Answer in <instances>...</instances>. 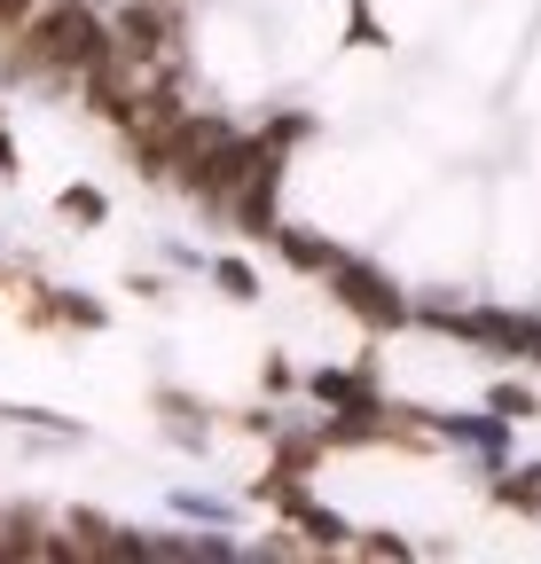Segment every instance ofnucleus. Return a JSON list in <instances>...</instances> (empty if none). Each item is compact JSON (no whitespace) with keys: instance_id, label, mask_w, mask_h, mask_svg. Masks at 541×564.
Wrapping results in <instances>:
<instances>
[{"instance_id":"obj_1","label":"nucleus","mask_w":541,"mask_h":564,"mask_svg":"<svg viewBox=\"0 0 541 564\" xmlns=\"http://www.w3.org/2000/svg\"><path fill=\"white\" fill-rule=\"evenodd\" d=\"M110 55H118V32L95 9H79V0H55V9L40 24H24V40L9 47L17 70H55V79H95Z\"/></svg>"},{"instance_id":"obj_2","label":"nucleus","mask_w":541,"mask_h":564,"mask_svg":"<svg viewBox=\"0 0 541 564\" xmlns=\"http://www.w3.org/2000/svg\"><path fill=\"white\" fill-rule=\"evenodd\" d=\"M329 291H337V306H354L369 329H400V322H409V299H400L385 274L354 267V259H337V267H329Z\"/></svg>"},{"instance_id":"obj_3","label":"nucleus","mask_w":541,"mask_h":564,"mask_svg":"<svg viewBox=\"0 0 541 564\" xmlns=\"http://www.w3.org/2000/svg\"><path fill=\"white\" fill-rule=\"evenodd\" d=\"M118 47H126L133 63H142V55H158V47H165V17L150 9V0H133V9L118 17Z\"/></svg>"},{"instance_id":"obj_4","label":"nucleus","mask_w":541,"mask_h":564,"mask_svg":"<svg viewBox=\"0 0 541 564\" xmlns=\"http://www.w3.org/2000/svg\"><path fill=\"white\" fill-rule=\"evenodd\" d=\"M314 400H329V408H385V400L369 392V377H337V369L314 377Z\"/></svg>"},{"instance_id":"obj_5","label":"nucleus","mask_w":541,"mask_h":564,"mask_svg":"<svg viewBox=\"0 0 541 564\" xmlns=\"http://www.w3.org/2000/svg\"><path fill=\"white\" fill-rule=\"evenodd\" d=\"M55 212H63L72 228H102V220H110V196H102V188H63Z\"/></svg>"},{"instance_id":"obj_6","label":"nucleus","mask_w":541,"mask_h":564,"mask_svg":"<svg viewBox=\"0 0 541 564\" xmlns=\"http://www.w3.org/2000/svg\"><path fill=\"white\" fill-rule=\"evenodd\" d=\"M291 518L306 525V541H314V549H346V518H329V510H314V502H299Z\"/></svg>"},{"instance_id":"obj_7","label":"nucleus","mask_w":541,"mask_h":564,"mask_svg":"<svg viewBox=\"0 0 541 564\" xmlns=\"http://www.w3.org/2000/svg\"><path fill=\"white\" fill-rule=\"evenodd\" d=\"M275 243H283V259H291V267H322V274L337 267V251H329V243H314V236H275Z\"/></svg>"},{"instance_id":"obj_8","label":"nucleus","mask_w":541,"mask_h":564,"mask_svg":"<svg viewBox=\"0 0 541 564\" xmlns=\"http://www.w3.org/2000/svg\"><path fill=\"white\" fill-rule=\"evenodd\" d=\"M213 274H220V291H228V299H251V291H259V274H251L244 259H220Z\"/></svg>"},{"instance_id":"obj_9","label":"nucleus","mask_w":541,"mask_h":564,"mask_svg":"<svg viewBox=\"0 0 541 564\" xmlns=\"http://www.w3.org/2000/svg\"><path fill=\"white\" fill-rule=\"evenodd\" d=\"M314 455H322L314 440H291V447H283V470H291V478H306V470H314Z\"/></svg>"},{"instance_id":"obj_10","label":"nucleus","mask_w":541,"mask_h":564,"mask_svg":"<svg viewBox=\"0 0 541 564\" xmlns=\"http://www.w3.org/2000/svg\"><path fill=\"white\" fill-rule=\"evenodd\" d=\"M24 9H32V0H0V24H24Z\"/></svg>"},{"instance_id":"obj_11","label":"nucleus","mask_w":541,"mask_h":564,"mask_svg":"<svg viewBox=\"0 0 541 564\" xmlns=\"http://www.w3.org/2000/svg\"><path fill=\"white\" fill-rule=\"evenodd\" d=\"M0 173H17V150H9V133H0Z\"/></svg>"},{"instance_id":"obj_12","label":"nucleus","mask_w":541,"mask_h":564,"mask_svg":"<svg viewBox=\"0 0 541 564\" xmlns=\"http://www.w3.org/2000/svg\"><path fill=\"white\" fill-rule=\"evenodd\" d=\"M0 525H9V518H0ZM0 556H9V541H0Z\"/></svg>"}]
</instances>
